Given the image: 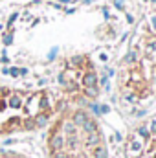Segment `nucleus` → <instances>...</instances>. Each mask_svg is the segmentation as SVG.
Wrapping results in <instances>:
<instances>
[{
  "label": "nucleus",
  "instance_id": "nucleus-1",
  "mask_svg": "<svg viewBox=\"0 0 156 158\" xmlns=\"http://www.w3.org/2000/svg\"><path fill=\"white\" fill-rule=\"evenodd\" d=\"M51 158H107L97 121L84 110H64L48 136Z\"/></svg>",
  "mask_w": 156,
  "mask_h": 158
},
{
  "label": "nucleus",
  "instance_id": "nucleus-2",
  "mask_svg": "<svg viewBox=\"0 0 156 158\" xmlns=\"http://www.w3.org/2000/svg\"><path fill=\"white\" fill-rule=\"evenodd\" d=\"M57 107L50 90H18L0 86V134L42 127Z\"/></svg>",
  "mask_w": 156,
  "mask_h": 158
},
{
  "label": "nucleus",
  "instance_id": "nucleus-3",
  "mask_svg": "<svg viewBox=\"0 0 156 158\" xmlns=\"http://www.w3.org/2000/svg\"><path fill=\"white\" fill-rule=\"evenodd\" d=\"M117 83L127 99L140 101L156 92V35L145 33L117 72Z\"/></svg>",
  "mask_w": 156,
  "mask_h": 158
},
{
  "label": "nucleus",
  "instance_id": "nucleus-4",
  "mask_svg": "<svg viewBox=\"0 0 156 158\" xmlns=\"http://www.w3.org/2000/svg\"><path fill=\"white\" fill-rule=\"evenodd\" d=\"M59 81L68 94H76L86 99H96L99 94L97 72L88 55H74L66 59Z\"/></svg>",
  "mask_w": 156,
  "mask_h": 158
},
{
  "label": "nucleus",
  "instance_id": "nucleus-5",
  "mask_svg": "<svg viewBox=\"0 0 156 158\" xmlns=\"http://www.w3.org/2000/svg\"><path fill=\"white\" fill-rule=\"evenodd\" d=\"M125 155L127 158H156V116L129 132Z\"/></svg>",
  "mask_w": 156,
  "mask_h": 158
}]
</instances>
